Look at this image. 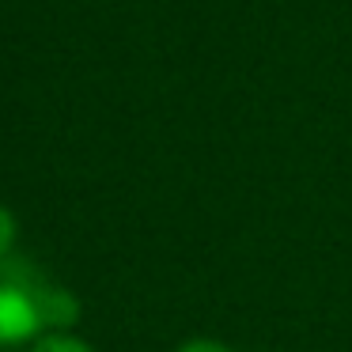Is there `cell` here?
<instances>
[{
	"instance_id": "3957f363",
	"label": "cell",
	"mask_w": 352,
	"mask_h": 352,
	"mask_svg": "<svg viewBox=\"0 0 352 352\" xmlns=\"http://www.w3.org/2000/svg\"><path fill=\"white\" fill-rule=\"evenodd\" d=\"M12 239H16V220H12V212H8V208L0 205V258H8Z\"/></svg>"
},
{
	"instance_id": "6da1fadb",
	"label": "cell",
	"mask_w": 352,
	"mask_h": 352,
	"mask_svg": "<svg viewBox=\"0 0 352 352\" xmlns=\"http://www.w3.org/2000/svg\"><path fill=\"white\" fill-rule=\"evenodd\" d=\"M80 303L46 280L31 261L0 258V344H16L46 326H72Z\"/></svg>"
},
{
	"instance_id": "7a4b0ae2",
	"label": "cell",
	"mask_w": 352,
	"mask_h": 352,
	"mask_svg": "<svg viewBox=\"0 0 352 352\" xmlns=\"http://www.w3.org/2000/svg\"><path fill=\"white\" fill-rule=\"evenodd\" d=\"M34 352H91L84 341H76V337H65V333H54V337H42L38 344H34Z\"/></svg>"
},
{
	"instance_id": "277c9868",
	"label": "cell",
	"mask_w": 352,
	"mask_h": 352,
	"mask_svg": "<svg viewBox=\"0 0 352 352\" xmlns=\"http://www.w3.org/2000/svg\"><path fill=\"white\" fill-rule=\"evenodd\" d=\"M175 352H228V349H223L220 341H205V337H197V341H182Z\"/></svg>"
}]
</instances>
